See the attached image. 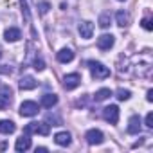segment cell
I'll return each mask as SVG.
<instances>
[{
	"instance_id": "obj_1",
	"label": "cell",
	"mask_w": 153,
	"mask_h": 153,
	"mask_svg": "<svg viewBox=\"0 0 153 153\" xmlns=\"http://www.w3.org/2000/svg\"><path fill=\"white\" fill-rule=\"evenodd\" d=\"M88 68H90V74H92L94 79H106L108 76H110V68L105 67L99 61H90L88 63Z\"/></svg>"
},
{
	"instance_id": "obj_2",
	"label": "cell",
	"mask_w": 153,
	"mask_h": 153,
	"mask_svg": "<svg viewBox=\"0 0 153 153\" xmlns=\"http://www.w3.org/2000/svg\"><path fill=\"white\" fill-rule=\"evenodd\" d=\"M49 131H51V128H49V124L47 123H29L27 126H25V133H38V135H49Z\"/></svg>"
},
{
	"instance_id": "obj_3",
	"label": "cell",
	"mask_w": 153,
	"mask_h": 153,
	"mask_svg": "<svg viewBox=\"0 0 153 153\" xmlns=\"http://www.w3.org/2000/svg\"><path fill=\"white\" fill-rule=\"evenodd\" d=\"M81 83V76L78 72H72V74H67L65 78H63V87L65 90H74V88H78Z\"/></svg>"
},
{
	"instance_id": "obj_4",
	"label": "cell",
	"mask_w": 153,
	"mask_h": 153,
	"mask_svg": "<svg viewBox=\"0 0 153 153\" xmlns=\"http://www.w3.org/2000/svg\"><path fill=\"white\" fill-rule=\"evenodd\" d=\"M85 139H87V142H88L90 146H99V144L105 142V135H103V131H101V130H96V128L88 130L87 135H85Z\"/></svg>"
},
{
	"instance_id": "obj_5",
	"label": "cell",
	"mask_w": 153,
	"mask_h": 153,
	"mask_svg": "<svg viewBox=\"0 0 153 153\" xmlns=\"http://www.w3.org/2000/svg\"><path fill=\"white\" fill-rule=\"evenodd\" d=\"M103 117H105L110 124H117V123H119V108H117L115 105L105 106V108H103Z\"/></svg>"
},
{
	"instance_id": "obj_6",
	"label": "cell",
	"mask_w": 153,
	"mask_h": 153,
	"mask_svg": "<svg viewBox=\"0 0 153 153\" xmlns=\"http://www.w3.org/2000/svg\"><path fill=\"white\" fill-rule=\"evenodd\" d=\"M38 114V105L34 101H24L20 105V115L22 117H33Z\"/></svg>"
},
{
	"instance_id": "obj_7",
	"label": "cell",
	"mask_w": 153,
	"mask_h": 153,
	"mask_svg": "<svg viewBox=\"0 0 153 153\" xmlns=\"http://www.w3.org/2000/svg\"><path fill=\"white\" fill-rule=\"evenodd\" d=\"M11 96H13V92L9 87H6V85L0 87V110H6L11 105Z\"/></svg>"
},
{
	"instance_id": "obj_8",
	"label": "cell",
	"mask_w": 153,
	"mask_h": 153,
	"mask_svg": "<svg viewBox=\"0 0 153 153\" xmlns=\"http://www.w3.org/2000/svg\"><path fill=\"white\" fill-rule=\"evenodd\" d=\"M78 31H79V36H81L83 40H90L92 34H94V24L88 22V20H85V22H81V24L78 25Z\"/></svg>"
},
{
	"instance_id": "obj_9",
	"label": "cell",
	"mask_w": 153,
	"mask_h": 153,
	"mask_svg": "<svg viewBox=\"0 0 153 153\" xmlns=\"http://www.w3.org/2000/svg\"><path fill=\"white\" fill-rule=\"evenodd\" d=\"M114 43H115L114 34H101V36L97 38V47H99L101 51H108V49H112Z\"/></svg>"
},
{
	"instance_id": "obj_10",
	"label": "cell",
	"mask_w": 153,
	"mask_h": 153,
	"mask_svg": "<svg viewBox=\"0 0 153 153\" xmlns=\"http://www.w3.org/2000/svg\"><path fill=\"white\" fill-rule=\"evenodd\" d=\"M140 128H142V123H140V117L139 115H131L130 117V121H128V133H131V135H137L139 131H140Z\"/></svg>"
},
{
	"instance_id": "obj_11",
	"label": "cell",
	"mask_w": 153,
	"mask_h": 153,
	"mask_svg": "<svg viewBox=\"0 0 153 153\" xmlns=\"http://www.w3.org/2000/svg\"><path fill=\"white\" fill-rule=\"evenodd\" d=\"M31 148V139H29V133H25V135H22V137H18L16 139V142H15V149L16 151H27Z\"/></svg>"
},
{
	"instance_id": "obj_12",
	"label": "cell",
	"mask_w": 153,
	"mask_h": 153,
	"mask_svg": "<svg viewBox=\"0 0 153 153\" xmlns=\"http://www.w3.org/2000/svg\"><path fill=\"white\" fill-rule=\"evenodd\" d=\"M18 87L22 90H33V88L38 87V81L33 78V76H24V78L20 79V83H18Z\"/></svg>"
},
{
	"instance_id": "obj_13",
	"label": "cell",
	"mask_w": 153,
	"mask_h": 153,
	"mask_svg": "<svg viewBox=\"0 0 153 153\" xmlns=\"http://www.w3.org/2000/svg\"><path fill=\"white\" fill-rule=\"evenodd\" d=\"M54 142H56L58 146H70L72 137H70V133H68V131H59V133H56V135H54Z\"/></svg>"
},
{
	"instance_id": "obj_14",
	"label": "cell",
	"mask_w": 153,
	"mask_h": 153,
	"mask_svg": "<svg viewBox=\"0 0 153 153\" xmlns=\"http://www.w3.org/2000/svg\"><path fill=\"white\" fill-rule=\"evenodd\" d=\"M16 130V124L9 119H4V121H0V133H4V135H9V133H15Z\"/></svg>"
},
{
	"instance_id": "obj_15",
	"label": "cell",
	"mask_w": 153,
	"mask_h": 153,
	"mask_svg": "<svg viewBox=\"0 0 153 153\" xmlns=\"http://www.w3.org/2000/svg\"><path fill=\"white\" fill-rule=\"evenodd\" d=\"M4 38H6V42H18V40L22 38V33H20V29H16V27H9V29H6V33H4Z\"/></svg>"
},
{
	"instance_id": "obj_16",
	"label": "cell",
	"mask_w": 153,
	"mask_h": 153,
	"mask_svg": "<svg viewBox=\"0 0 153 153\" xmlns=\"http://www.w3.org/2000/svg\"><path fill=\"white\" fill-rule=\"evenodd\" d=\"M56 58H58L59 63H70V61L74 59V52H72L70 49H61V51L56 54Z\"/></svg>"
},
{
	"instance_id": "obj_17",
	"label": "cell",
	"mask_w": 153,
	"mask_h": 153,
	"mask_svg": "<svg viewBox=\"0 0 153 153\" xmlns=\"http://www.w3.org/2000/svg\"><path fill=\"white\" fill-rule=\"evenodd\" d=\"M56 103H58V96L56 94H45V96H42V106L52 108Z\"/></svg>"
},
{
	"instance_id": "obj_18",
	"label": "cell",
	"mask_w": 153,
	"mask_h": 153,
	"mask_svg": "<svg viewBox=\"0 0 153 153\" xmlns=\"http://www.w3.org/2000/svg\"><path fill=\"white\" fill-rule=\"evenodd\" d=\"M110 96H112V90H110V88H99V90L94 94V99H96L97 103H101V101H106Z\"/></svg>"
},
{
	"instance_id": "obj_19",
	"label": "cell",
	"mask_w": 153,
	"mask_h": 153,
	"mask_svg": "<svg viewBox=\"0 0 153 153\" xmlns=\"http://www.w3.org/2000/svg\"><path fill=\"white\" fill-rule=\"evenodd\" d=\"M115 18H117V25H121V27H126L130 24V15L124 13V11H117Z\"/></svg>"
},
{
	"instance_id": "obj_20",
	"label": "cell",
	"mask_w": 153,
	"mask_h": 153,
	"mask_svg": "<svg viewBox=\"0 0 153 153\" xmlns=\"http://www.w3.org/2000/svg\"><path fill=\"white\" fill-rule=\"evenodd\" d=\"M110 22H112V18H110L108 13H105V15L99 16V25H101L103 29H108V27H110Z\"/></svg>"
},
{
	"instance_id": "obj_21",
	"label": "cell",
	"mask_w": 153,
	"mask_h": 153,
	"mask_svg": "<svg viewBox=\"0 0 153 153\" xmlns=\"http://www.w3.org/2000/svg\"><path fill=\"white\" fill-rule=\"evenodd\" d=\"M115 97H117L119 101H128V99L131 97V92H130V90H124V88H119Z\"/></svg>"
},
{
	"instance_id": "obj_22",
	"label": "cell",
	"mask_w": 153,
	"mask_h": 153,
	"mask_svg": "<svg viewBox=\"0 0 153 153\" xmlns=\"http://www.w3.org/2000/svg\"><path fill=\"white\" fill-rule=\"evenodd\" d=\"M33 67H34V70H38V72L45 70V63H43V59H42V58H36V59H34V63H33Z\"/></svg>"
},
{
	"instance_id": "obj_23",
	"label": "cell",
	"mask_w": 153,
	"mask_h": 153,
	"mask_svg": "<svg viewBox=\"0 0 153 153\" xmlns=\"http://www.w3.org/2000/svg\"><path fill=\"white\" fill-rule=\"evenodd\" d=\"M140 24H142V27H144L146 31H151V29H153V22H151V18H142Z\"/></svg>"
},
{
	"instance_id": "obj_24",
	"label": "cell",
	"mask_w": 153,
	"mask_h": 153,
	"mask_svg": "<svg viewBox=\"0 0 153 153\" xmlns=\"http://www.w3.org/2000/svg\"><path fill=\"white\" fill-rule=\"evenodd\" d=\"M49 9H51V4L49 2H40V13L42 15H47Z\"/></svg>"
},
{
	"instance_id": "obj_25",
	"label": "cell",
	"mask_w": 153,
	"mask_h": 153,
	"mask_svg": "<svg viewBox=\"0 0 153 153\" xmlns=\"http://www.w3.org/2000/svg\"><path fill=\"white\" fill-rule=\"evenodd\" d=\"M146 126H148V128H153V114H151V112L146 115Z\"/></svg>"
},
{
	"instance_id": "obj_26",
	"label": "cell",
	"mask_w": 153,
	"mask_h": 153,
	"mask_svg": "<svg viewBox=\"0 0 153 153\" xmlns=\"http://www.w3.org/2000/svg\"><path fill=\"white\" fill-rule=\"evenodd\" d=\"M146 99H148L149 103L153 101V90H148V96H146Z\"/></svg>"
},
{
	"instance_id": "obj_27",
	"label": "cell",
	"mask_w": 153,
	"mask_h": 153,
	"mask_svg": "<svg viewBox=\"0 0 153 153\" xmlns=\"http://www.w3.org/2000/svg\"><path fill=\"white\" fill-rule=\"evenodd\" d=\"M0 58H2V47H0Z\"/></svg>"
},
{
	"instance_id": "obj_28",
	"label": "cell",
	"mask_w": 153,
	"mask_h": 153,
	"mask_svg": "<svg viewBox=\"0 0 153 153\" xmlns=\"http://www.w3.org/2000/svg\"><path fill=\"white\" fill-rule=\"evenodd\" d=\"M119 2H124V0H119Z\"/></svg>"
}]
</instances>
